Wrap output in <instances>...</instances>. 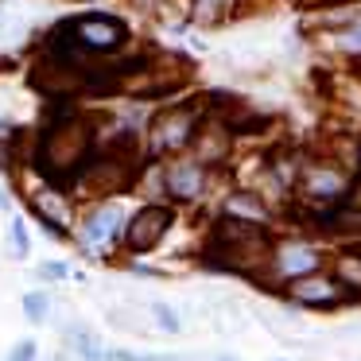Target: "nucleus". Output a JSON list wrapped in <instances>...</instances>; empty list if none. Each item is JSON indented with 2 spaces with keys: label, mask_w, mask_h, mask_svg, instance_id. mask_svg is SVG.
<instances>
[{
  "label": "nucleus",
  "mask_w": 361,
  "mask_h": 361,
  "mask_svg": "<svg viewBox=\"0 0 361 361\" xmlns=\"http://www.w3.org/2000/svg\"><path fill=\"white\" fill-rule=\"evenodd\" d=\"M330 260L326 245L311 241L303 233H272V249H268V272L264 283L276 291H283L288 283L303 280L311 272H322Z\"/></svg>",
  "instance_id": "nucleus-1"
},
{
  "label": "nucleus",
  "mask_w": 361,
  "mask_h": 361,
  "mask_svg": "<svg viewBox=\"0 0 361 361\" xmlns=\"http://www.w3.org/2000/svg\"><path fill=\"white\" fill-rule=\"evenodd\" d=\"M353 167L338 164V159H311V164L299 167V183L295 195L303 198L311 210H334L350 198L353 190Z\"/></svg>",
  "instance_id": "nucleus-2"
},
{
  "label": "nucleus",
  "mask_w": 361,
  "mask_h": 361,
  "mask_svg": "<svg viewBox=\"0 0 361 361\" xmlns=\"http://www.w3.org/2000/svg\"><path fill=\"white\" fill-rule=\"evenodd\" d=\"M90 152V128L82 121H63L47 133L43 140V167L51 175H66V171H78L82 159Z\"/></svg>",
  "instance_id": "nucleus-3"
},
{
  "label": "nucleus",
  "mask_w": 361,
  "mask_h": 361,
  "mask_svg": "<svg viewBox=\"0 0 361 361\" xmlns=\"http://www.w3.org/2000/svg\"><path fill=\"white\" fill-rule=\"evenodd\" d=\"M280 295L288 299L291 307H299V311H338V307L353 303V299L345 295V288L326 272V268L303 276V280H295V283H288Z\"/></svg>",
  "instance_id": "nucleus-4"
},
{
  "label": "nucleus",
  "mask_w": 361,
  "mask_h": 361,
  "mask_svg": "<svg viewBox=\"0 0 361 361\" xmlns=\"http://www.w3.org/2000/svg\"><path fill=\"white\" fill-rule=\"evenodd\" d=\"M198 125H202V121H198L195 105H175V109L159 113L156 125H152V148H156V152H183V148H190Z\"/></svg>",
  "instance_id": "nucleus-5"
},
{
  "label": "nucleus",
  "mask_w": 361,
  "mask_h": 361,
  "mask_svg": "<svg viewBox=\"0 0 361 361\" xmlns=\"http://www.w3.org/2000/svg\"><path fill=\"white\" fill-rule=\"evenodd\" d=\"M171 226H175V210H171V206L152 202V206H144V210H136L133 221L125 226V245L133 252H148V249H156V245L164 241Z\"/></svg>",
  "instance_id": "nucleus-6"
},
{
  "label": "nucleus",
  "mask_w": 361,
  "mask_h": 361,
  "mask_svg": "<svg viewBox=\"0 0 361 361\" xmlns=\"http://www.w3.org/2000/svg\"><path fill=\"white\" fill-rule=\"evenodd\" d=\"M210 187V167H202L198 159H175L164 175V190L175 202H198Z\"/></svg>",
  "instance_id": "nucleus-7"
},
{
  "label": "nucleus",
  "mask_w": 361,
  "mask_h": 361,
  "mask_svg": "<svg viewBox=\"0 0 361 361\" xmlns=\"http://www.w3.org/2000/svg\"><path fill=\"white\" fill-rule=\"evenodd\" d=\"M221 218H233V221H249V226H264V229H272V218H276V210H272V202H268L260 190H252V187H237V190H229L226 198H221Z\"/></svg>",
  "instance_id": "nucleus-8"
},
{
  "label": "nucleus",
  "mask_w": 361,
  "mask_h": 361,
  "mask_svg": "<svg viewBox=\"0 0 361 361\" xmlns=\"http://www.w3.org/2000/svg\"><path fill=\"white\" fill-rule=\"evenodd\" d=\"M190 148H195V159L202 167H218L221 159H229V152H233V128L221 125V121H206V125H198Z\"/></svg>",
  "instance_id": "nucleus-9"
},
{
  "label": "nucleus",
  "mask_w": 361,
  "mask_h": 361,
  "mask_svg": "<svg viewBox=\"0 0 361 361\" xmlns=\"http://www.w3.org/2000/svg\"><path fill=\"white\" fill-rule=\"evenodd\" d=\"M74 32H78L82 47H90V51H117L121 43H125V27H121L117 20H105V16L78 20Z\"/></svg>",
  "instance_id": "nucleus-10"
},
{
  "label": "nucleus",
  "mask_w": 361,
  "mask_h": 361,
  "mask_svg": "<svg viewBox=\"0 0 361 361\" xmlns=\"http://www.w3.org/2000/svg\"><path fill=\"white\" fill-rule=\"evenodd\" d=\"M117 233H121V206H113V202L90 210L86 221H82V241H86V249H102Z\"/></svg>",
  "instance_id": "nucleus-11"
},
{
  "label": "nucleus",
  "mask_w": 361,
  "mask_h": 361,
  "mask_svg": "<svg viewBox=\"0 0 361 361\" xmlns=\"http://www.w3.org/2000/svg\"><path fill=\"white\" fill-rule=\"evenodd\" d=\"M330 276L342 283L350 299H361V249L357 245H338L330 252Z\"/></svg>",
  "instance_id": "nucleus-12"
},
{
  "label": "nucleus",
  "mask_w": 361,
  "mask_h": 361,
  "mask_svg": "<svg viewBox=\"0 0 361 361\" xmlns=\"http://www.w3.org/2000/svg\"><path fill=\"white\" fill-rule=\"evenodd\" d=\"M35 214H39L43 226L55 229V233H63V229L71 226V206H66V198L55 195V190H43V195H35Z\"/></svg>",
  "instance_id": "nucleus-13"
},
{
  "label": "nucleus",
  "mask_w": 361,
  "mask_h": 361,
  "mask_svg": "<svg viewBox=\"0 0 361 361\" xmlns=\"http://www.w3.org/2000/svg\"><path fill=\"white\" fill-rule=\"evenodd\" d=\"M229 12V0H195V20L198 24H218Z\"/></svg>",
  "instance_id": "nucleus-14"
},
{
  "label": "nucleus",
  "mask_w": 361,
  "mask_h": 361,
  "mask_svg": "<svg viewBox=\"0 0 361 361\" xmlns=\"http://www.w3.org/2000/svg\"><path fill=\"white\" fill-rule=\"evenodd\" d=\"M47 311H51V299L43 295V291H32V295H24V314L32 322H43L47 319Z\"/></svg>",
  "instance_id": "nucleus-15"
},
{
  "label": "nucleus",
  "mask_w": 361,
  "mask_h": 361,
  "mask_svg": "<svg viewBox=\"0 0 361 361\" xmlns=\"http://www.w3.org/2000/svg\"><path fill=\"white\" fill-rule=\"evenodd\" d=\"M152 319L159 322V330H167V334H179V314H175L167 303H152Z\"/></svg>",
  "instance_id": "nucleus-16"
},
{
  "label": "nucleus",
  "mask_w": 361,
  "mask_h": 361,
  "mask_svg": "<svg viewBox=\"0 0 361 361\" xmlns=\"http://www.w3.org/2000/svg\"><path fill=\"white\" fill-rule=\"evenodd\" d=\"M74 345H78V353H82L86 361H105V350H102V345H97L90 334H74Z\"/></svg>",
  "instance_id": "nucleus-17"
},
{
  "label": "nucleus",
  "mask_w": 361,
  "mask_h": 361,
  "mask_svg": "<svg viewBox=\"0 0 361 361\" xmlns=\"http://www.w3.org/2000/svg\"><path fill=\"white\" fill-rule=\"evenodd\" d=\"M12 249H16V257H27V229H24V221H12Z\"/></svg>",
  "instance_id": "nucleus-18"
},
{
  "label": "nucleus",
  "mask_w": 361,
  "mask_h": 361,
  "mask_svg": "<svg viewBox=\"0 0 361 361\" xmlns=\"http://www.w3.org/2000/svg\"><path fill=\"white\" fill-rule=\"evenodd\" d=\"M8 361H35V342H20L16 350L8 353Z\"/></svg>",
  "instance_id": "nucleus-19"
},
{
  "label": "nucleus",
  "mask_w": 361,
  "mask_h": 361,
  "mask_svg": "<svg viewBox=\"0 0 361 361\" xmlns=\"http://www.w3.org/2000/svg\"><path fill=\"white\" fill-rule=\"evenodd\" d=\"M39 276H43V280H66V264H59V260H55V264H43Z\"/></svg>",
  "instance_id": "nucleus-20"
},
{
  "label": "nucleus",
  "mask_w": 361,
  "mask_h": 361,
  "mask_svg": "<svg viewBox=\"0 0 361 361\" xmlns=\"http://www.w3.org/2000/svg\"><path fill=\"white\" fill-rule=\"evenodd\" d=\"M218 361H233V357H218Z\"/></svg>",
  "instance_id": "nucleus-21"
},
{
  "label": "nucleus",
  "mask_w": 361,
  "mask_h": 361,
  "mask_svg": "<svg viewBox=\"0 0 361 361\" xmlns=\"http://www.w3.org/2000/svg\"><path fill=\"white\" fill-rule=\"evenodd\" d=\"M357 249H361V241H357Z\"/></svg>",
  "instance_id": "nucleus-22"
}]
</instances>
